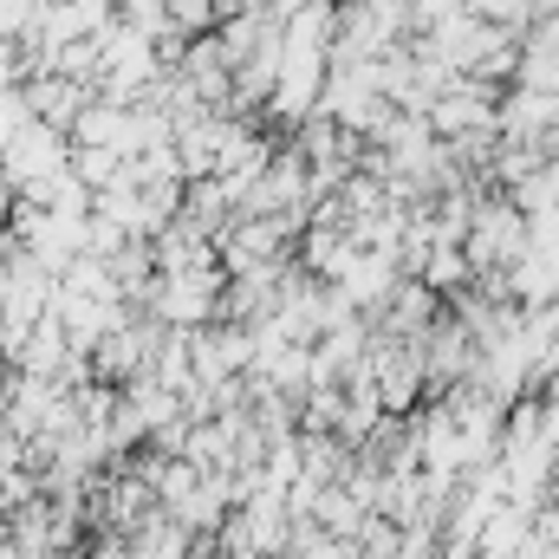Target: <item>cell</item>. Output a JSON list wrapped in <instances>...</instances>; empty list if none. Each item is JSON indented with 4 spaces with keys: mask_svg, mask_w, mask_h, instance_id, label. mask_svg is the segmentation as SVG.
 Returning a JSON list of instances; mask_svg holds the SVG:
<instances>
[{
    "mask_svg": "<svg viewBox=\"0 0 559 559\" xmlns=\"http://www.w3.org/2000/svg\"><path fill=\"white\" fill-rule=\"evenodd\" d=\"M417 280L436 293V299H449V293H462L475 267H468V254H462V241H429V254L417 261Z\"/></svg>",
    "mask_w": 559,
    "mask_h": 559,
    "instance_id": "5b68a950",
    "label": "cell"
},
{
    "mask_svg": "<svg viewBox=\"0 0 559 559\" xmlns=\"http://www.w3.org/2000/svg\"><path fill=\"white\" fill-rule=\"evenodd\" d=\"M163 7H169V26H176L182 39L215 33V20H222V0H163Z\"/></svg>",
    "mask_w": 559,
    "mask_h": 559,
    "instance_id": "8992f818",
    "label": "cell"
},
{
    "mask_svg": "<svg viewBox=\"0 0 559 559\" xmlns=\"http://www.w3.org/2000/svg\"><path fill=\"white\" fill-rule=\"evenodd\" d=\"M475 358H481V345L468 338V325L442 306L429 325H423V338H417V365H423V404L429 397H442L449 384H462L468 371H475Z\"/></svg>",
    "mask_w": 559,
    "mask_h": 559,
    "instance_id": "7a4b0ae2",
    "label": "cell"
},
{
    "mask_svg": "<svg viewBox=\"0 0 559 559\" xmlns=\"http://www.w3.org/2000/svg\"><path fill=\"white\" fill-rule=\"evenodd\" d=\"M495 105H501V85L475 79V72H455L436 98H429V131L449 143V138H475V131H495Z\"/></svg>",
    "mask_w": 559,
    "mask_h": 559,
    "instance_id": "277c9868",
    "label": "cell"
},
{
    "mask_svg": "<svg viewBox=\"0 0 559 559\" xmlns=\"http://www.w3.org/2000/svg\"><path fill=\"white\" fill-rule=\"evenodd\" d=\"M527 248H534V222H527L501 189H481V195H475V215H468V228H462L468 267H475V274H508Z\"/></svg>",
    "mask_w": 559,
    "mask_h": 559,
    "instance_id": "6da1fadb",
    "label": "cell"
},
{
    "mask_svg": "<svg viewBox=\"0 0 559 559\" xmlns=\"http://www.w3.org/2000/svg\"><path fill=\"white\" fill-rule=\"evenodd\" d=\"M13 66H20V59H13V46H0V85L13 79Z\"/></svg>",
    "mask_w": 559,
    "mask_h": 559,
    "instance_id": "52a82bcc",
    "label": "cell"
},
{
    "mask_svg": "<svg viewBox=\"0 0 559 559\" xmlns=\"http://www.w3.org/2000/svg\"><path fill=\"white\" fill-rule=\"evenodd\" d=\"M222 267H202V274H156L150 280V293H143V312L156 319V325H209L215 312H222Z\"/></svg>",
    "mask_w": 559,
    "mask_h": 559,
    "instance_id": "3957f363",
    "label": "cell"
}]
</instances>
